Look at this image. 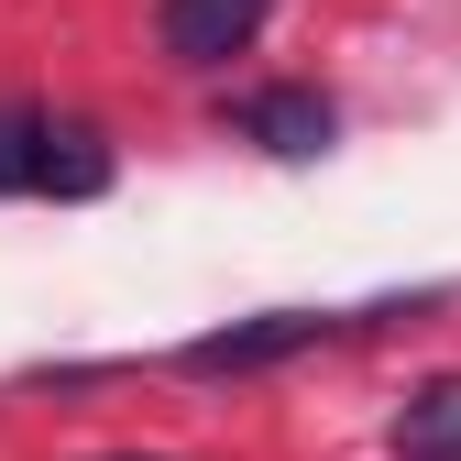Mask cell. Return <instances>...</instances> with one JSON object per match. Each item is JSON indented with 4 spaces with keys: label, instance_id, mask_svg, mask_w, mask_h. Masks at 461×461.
Instances as JSON below:
<instances>
[{
    "label": "cell",
    "instance_id": "3",
    "mask_svg": "<svg viewBox=\"0 0 461 461\" xmlns=\"http://www.w3.org/2000/svg\"><path fill=\"white\" fill-rule=\"evenodd\" d=\"M230 132L264 143L275 165H319L330 132H340V110H330V88H242L230 99Z\"/></svg>",
    "mask_w": 461,
    "mask_h": 461
},
{
    "label": "cell",
    "instance_id": "2",
    "mask_svg": "<svg viewBox=\"0 0 461 461\" xmlns=\"http://www.w3.org/2000/svg\"><path fill=\"white\" fill-rule=\"evenodd\" d=\"M275 23V0H154V44H165V67H230V55H253V33Z\"/></svg>",
    "mask_w": 461,
    "mask_h": 461
},
{
    "label": "cell",
    "instance_id": "4",
    "mask_svg": "<svg viewBox=\"0 0 461 461\" xmlns=\"http://www.w3.org/2000/svg\"><path fill=\"white\" fill-rule=\"evenodd\" d=\"M395 461H461V374H429L395 407Z\"/></svg>",
    "mask_w": 461,
    "mask_h": 461
},
{
    "label": "cell",
    "instance_id": "7",
    "mask_svg": "<svg viewBox=\"0 0 461 461\" xmlns=\"http://www.w3.org/2000/svg\"><path fill=\"white\" fill-rule=\"evenodd\" d=\"M110 461H154V450H110Z\"/></svg>",
    "mask_w": 461,
    "mask_h": 461
},
{
    "label": "cell",
    "instance_id": "5",
    "mask_svg": "<svg viewBox=\"0 0 461 461\" xmlns=\"http://www.w3.org/2000/svg\"><path fill=\"white\" fill-rule=\"evenodd\" d=\"M122 165H110V143H99V122H55L44 132V198H99Z\"/></svg>",
    "mask_w": 461,
    "mask_h": 461
},
{
    "label": "cell",
    "instance_id": "1",
    "mask_svg": "<svg viewBox=\"0 0 461 461\" xmlns=\"http://www.w3.org/2000/svg\"><path fill=\"white\" fill-rule=\"evenodd\" d=\"M429 308H439V285L429 297H374V308H253L230 330L176 340V374H275V363H308V352H330V340H363L384 319H429Z\"/></svg>",
    "mask_w": 461,
    "mask_h": 461
},
{
    "label": "cell",
    "instance_id": "6",
    "mask_svg": "<svg viewBox=\"0 0 461 461\" xmlns=\"http://www.w3.org/2000/svg\"><path fill=\"white\" fill-rule=\"evenodd\" d=\"M44 132H55V110L0 99V198H44Z\"/></svg>",
    "mask_w": 461,
    "mask_h": 461
}]
</instances>
